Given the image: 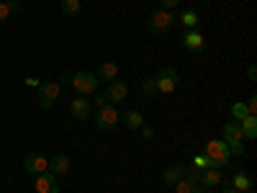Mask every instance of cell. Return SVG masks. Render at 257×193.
<instances>
[{"mask_svg": "<svg viewBox=\"0 0 257 193\" xmlns=\"http://www.w3.org/2000/svg\"><path fill=\"white\" fill-rule=\"evenodd\" d=\"M24 170L29 175H41V173L49 170V160L44 155H39V152H31V155L24 157Z\"/></svg>", "mask_w": 257, "mask_h": 193, "instance_id": "obj_8", "label": "cell"}, {"mask_svg": "<svg viewBox=\"0 0 257 193\" xmlns=\"http://www.w3.org/2000/svg\"><path fill=\"white\" fill-rule=\"evenodd\" d=\"M180 6V0H160V8H165V11H175Z\"/></svg>", "mask_w": 257, "mask_h": 193, "instance_id": "obj_29", "label": "cell"}, {"mask_svg": "<svg viewBox=\"0 0 257 193\" xmlns=\"http://www.w3.org/2000/svg\"><path fill=\"white\" fill-rule=\"evenodd\" d=\"M178 21H180V24H183L185 29H198V24H201V16H198V11L188 8V11L178 13Z\"/></svg>", "mask_w": 257, "mask_h": 193, "instance_id": "obj_19", "label": "cell"}, {"mask_svg": "<svg viewBox=\"0 0 257 193\" xmlns=\"http://www.w3.org/2000/svg\"><path fill=\"white\" fill-rule=\"evenodd\" d=\"M121 124H123L126 129H132V132H139V129L144 126V116H142V111H137V109H128V111L121 114Z\"/></svg>", "mask_w": 257, "mask_h": 193, "instance_id": "obj_15", "label": "cell"}, {"mask_svg": "<svg viewBox=\"0 0 257 193\" xmlns=\"http://www.w3.org/2000/svg\"><path fill=\"white\" fill-rule=\"evenodd\" d=\"M183 47H185L188 54H201L206 49V39L198 29H188L185 36H183Z\"/></svg>", "mask_w": 257, "mask_h": 193, "instance_id": "obj_7", "label": "cell"}, {"mask_svg": "<svg viewBox=\"0 0 257 193\" xmlns=\"http://www.w3.org/2000/svg\"><path fill=\"white\" fill-rule=\"evenodd\" d=\"M155 82H157V93L173 95L178 90V85H180V75L173 67H165V70H160V75L155 77Z\"/></svg>", "mask_w": 257, "mask_h": 193, "instance_id": "obj_5", "label": "cell"}, {"mask_svg": "<svg viewBox=\"0 0 257 193\" xmlns=\"http://www.w3.org/2000/svg\"><path fill=\"white\" fill-rule=\"evenodd\" d=\"M247 80H257V67H254V64H249V67H247Z\"/></svg>", "mask_w": 257, "mask_h": 193, "instance_id": "obj_32", "label": "cell"}, {"mask_svg": "<svg viewBox=\"0 0 257 193\" xmlns=\"http://www.w3.org/2000/svg\"><path fill=\"white\" fill-rule=\"evenodd\" d=\"M203 155L213 162V167H219V170L229 167V162H231L229 144H226L224 139H206V142H203Z\"/></svg>", "mask_w": 257, "mask_h": 193, "instance_id": "obj_2", "label": "cell"}, {"mask_svg": "<svg viewBox=\"0 0 257 193\" xmlns=\"http://www.w3.org/2000/svg\"><path fill=\"white\" fill-rule=\"evenodd\" d=\"M183 175H185V167H180V165H173V167L162 170V178H160V180H162L165 185H170V188H173V185H175V183H178Z\"/></svg>", "mask_w": 257, "mask_h": 193, "instance_id": "obj_18", "label": "cell"}, {"mask_svg": "<svg viewBox=\"0 0 257 193\" xmlns=\"http://www.w3.org/2000/svg\"><path fill=\"white\" fill-rule=\"evenodd\" d=\"M26 85H31V88H39V85H41V80H34V77H29V80H26Z\"/></svg>", "mask_w": 257, "mask_h": 193, "instance_id": "obj_34", "label": "cell"}, {"mask_svg": "<svg viewBox=\"0 0 257 193\" xmlns=\"http://www.w3.org/2000/svg\"><path fill=\"white\" fill-rule=\"evenodd\" d=\"M59 11L64 16H77L82 11V3L80 0H59Z\"/></svg>", "mask_w": 257, "mask_h": 193, "instance_id": "obj_23", "label": "cell"}, {"mask_svg": "<svg viewBox=\"0 0 257 193\" xmlns=\"http://www.w3.org/2000/svg\"><path fill=\"white\" fill-rule=\"evenodd\" d=\"M70 85H72V88H75L80 95H93V93H98V85H100V80L95 77V72L80 70V72H72Z\"/></svg>", "mask_w": 257, "mask_h": 193, "instance_id": "obj_3", "label": "cell"}, {"mask_svg": "<svg viewBox=\"0 0 257 193\" xmlns=\"http://www.w3.org/2000/svg\"><path fill=\"white\" fill-rule=\"evenodd\" d=\"M111 101H108V95H105V90H98V93H93V103L90 106H95V109H105Z\"/></svg>", "mask_w": 257, "mask_h": 193, "instance_id": "obj_27", "label": "cell"}, {"mask_svg": "<svg viewBox=\"0 0 257 193\" xmlns=\"http://www.w3.org/2000/svg\"><path fill=\"white\" fill-rule=\"evenodd\" d=\"M193 167L196 170H208V167H213V162L203 155V152H198V155H193ZM219 170V167H216Z\"/></svg>", "mask_w": 257, "mask_h": 193, "instance_id": "obj_25", "label": "cell"}, {"mask_svg": "<svg viewBox=\"0 0 257 193\" xmlns=\"http://www.w3.org/2000/svg\"><path fill=\"white\" fill-rule=\"evenodd\" d=\"M95 77H98L100 82H111V80H116V77H118V62H111V59L100 62V64H98V70H95Z\"/></svg>", "mask_w": 257, "mask_h": 193, "instance_id": "obj_13", "label": "cell"}, {"mask_svg": "<svg viewBox=\"0 0 257 193\" xmlns=\"http://www.w3.org/2000/svg\"><path fill=\"white\" fill-rule=\"evenodd\" d=\"M70 80H72V72H59V77H57L59 85H70Z\"/></svg>", "mask_w": 257, "mask_h": 193, "instance_id": "obj_31", "label": "cell"}, {"mask_svg": "<svg viewBox=\"0 0 257 193\" xmlns=\"http://www.w3.org/2000/svg\"><path fill=\"white\" fill-rule=\"evenodd\" d=\"M105 95H108V101H111L113 106H118V103H123V101L128 98V85L116 77V80L108 82V90H105Z\"/></svg>", "mask_w": 257, "mask_h": 193, "instance_id": "obj_10", "label": "cell"}, {"mask_svg": "<svg viewBox=\"0 0 257 193\" xmlns=\"http://www.w3.org/2000/svg\"><path fill=\"white\" fill-rule=\"evenodd\" d=\"M221 180H224L221 170H216V167H208V170H201V180H198V185H201V188H206V190H211V188L221 185Z\"/></svg>", "mask_w": 257, "mask_h": 193, "instance_id": "obj_14", "label": "cell"}, {"mask_svg": "<svg viewBox=\"0 0 257 193\" xmlns=\"http://www.w3.org/2000/svg\"><path fill=\"white\" fill-rule=\"evenodd\" d=\"M247 193H254V188H252V190H247Z\"/></svg>", "mask_w": 257, "mask_h": 193, "instance_id": "obj_35", "label": "cell"}, {"mask_svg": "<svg viewBox=\"0 0 257 193\" xmlns=\"http://www.w3.org/2000/svg\"><path fill=\"white\" fill-rule=\"evenodd\" d=\"M224 142L234 144V142H244V134L239 129V121H226L224 124Z\"/></svg>", "mask_w": 257, "mask_h": 193, "instance_id": "obj_16", "label": "cell"}, {"mask_svg": "<svg viewBox=\"0 0 257 193\" xmlns=\"http://www.w3.org/2000/svg\"><path fill=\"white\" fill-rule=\"evenodd\" d=\"M221 193H239V190H237V188H231L229 183H224V185H221Z\"/></svg>", "mask_w": 257, "mask_h": 193, "instance_id": "obj_33", "label": "cell"}, {"mask_svg": "<svg viewBox=\"0 0 257 193\" xmlns=\"http://www.w3.org/2000/svg\"><path fill=\"white\" fill-rule=\"evenodd\" d=\"M178 24V13L175 11H165V8H155L147 18V26L155 36H165L170 29Z\"/></svg>", "mask_w": 257, "mask_h": 193, "instance_id": "obj_1", "label": "cell"}, {"mask_svg": "<svg viewBox=\"0 0 257 193\" xmlns=\"http://www.w3.org/2000/svg\"><path fill=\"white\" fill-rule=\"evenodd\" d=\"M139 132H142V137H144L147 142H152V139H157V129H155V126H149V124H144V126L139 129Z\"/></svg>", "mask_w": 257, "mask_h": 193, "instance_id": "obj_28", "label": "cell"}, {"mask_svg": "<svg viewBox=\"0 0 257 193\" xmlns=\"http://www.w3.org/2000/svg\"><path fill=\"white\" fill-rule=\"evenodd\" d=\"M34 188L36 193H59V183H57V175L54 173H41V175H34Z\"/></svg>", "mask_w": 257, "mask_h": 193, "instance_id": "obj_9", "label": "cell"}, {"mask_svg": "<svg viewBox=\"0 0 257 193\" xmlns=\"http://www.w3.org/2000/svg\"><path fill=\"white\" fill-rule=\"evenodd\" d=\"M16 11H21V0H0V24H6Z\"/></svg>", "mask_w": 257, "mask_h": 193, "instance_id": "obj_20", "label": "cell"}, {"mask_svg": "<svg viewBox=\"0 0 257 193\" xmlns=\"http://www.w3.org/2000/svg\"><path fill=\"white\" fill-rule=\"evenodd\" d=\"M244 106H247V111L254 116V111H257V95H249V98L244 101Z\"/></svg>", "mask_w": 257, "mask_h": 193, "instance_id": "obj_30", "label": "cell"}, {"mask_svg": "<svg viewBox=\"0 0 257 193\" xmlns=\"http://www.w3.org/2000/svg\"><path fill=\"white\" fill-rule=\"evenodd\" d=\"M70 114L77 119V121H88L90 114H93V106L88 98H72L70 101Z\"/></svg>", "mask_w": 257, "mask_h": 193, "instance_id": "obj_11", "label": "cell"}, {"mask_svg": "<svg viewBox=\"0 0 257 193\" xmlns=\"http://www.w3.org/2000/svg\"><path fill=\"white\" fill-rule=\"evenodd\" d=\"M121 121V114L113 103H108L105 109H98V116H95V126L98 132H111V129H116Z\"/></svg>", "mask_w": 257, "mask_h": 193, "instance_id": "obj_6", "label": "cell"}, {"mask_svg": "<svg viewBox=\"0 0 257 193\" xmlns=\"http://www.w3.org/2000/svg\"><path fill=\"white\" fill-rule=\"evenodd\" d=\"M244 116H252V114L247 111L244 101H237V103H231V121H242Z\"/></svg>", "mask_w": 257, "mask_h": 193, "instance_id": "obj_24", "label": "cell"}, {"mask_svg": "<svg viewBox=\"0 0 257 193\" xmlns=\"http://www.w3.org/2000/svg\"><path fill=\"white\" fill-rule=\"evenodd\" d=\"M59 90H62V85L57 80H47V82H41L39 85V95H36V103H39V109H52V106L57 103L59 98Z\"/></svg>", "mask_w": 257, "mask_h": 193, "instance_id": "obj_4", "label": "cell"}, {"mask_svg": "<svg viewBox=\"0 0 257 193\" xmlns=\"http://www.w3.org/2000/svg\"><path fill=\"white\" fill-rule=\"evenodd\" d=\"M229 185H231V188H237L239 193H247V190H252V188H254V178L247 173V170H237V173L231 175Z\"/></svg>", "mask_w": 257, "mask_h": 193, "instance_id": "obj_12", "label": "cell"}, {"mask_svg": "<svg viewBox=\"0 0 257 193\" xmlns=\"http://www.w3.org/2000/svg\"><path fill=\"white\" fill-rule=\"evenodd\" d=\"M70 157L64 155V152H59V155H54L52 160H49V173H54V175H64L70 170Z\"/></svg>", "mask_w": 257, "mask_h": 193, "instance_id": "obj_17", "label": "cell"}, {"mask_svg": "<svg viewBox=\"0 0 257 193\" xmlns=\"http://www.w3.org/2000/svg\"><path fill=\"white\" fill-rule=\"evenodd\" d=\"M239 129H242L244 139H254L257 137V116H244L239 121Z\"/></svg>", "mask_w": 257, "mask_h": 193, "instance_id": "obj_21", "label": "cell"}, {"mask_svg": "<svg viewBox=\"0 0 257 193\" xmlns=\"http://www.w3.org/2000/svg\"><path fill=\"white\" fill-rule=\"evenodd\" d=\"M142 93H144L147 98H155V95H160V93H157V82H155V77H147V80L142 82Z\"/></svg>", "mask_w": 257, "mask_h": 193, "instance_id": "obj_26", "label": "cell"}, {"mask_svg": "<svg viewBox=\"0 0 257 193\" xmlns=\"http://www.w3.org/2000/svg\"><path fill=\"white\" fill-rule=\"evenodd\" d=\"M173 188H175V193H206V188H201L198 183H190L185 175H183V178H180Z\"/></svg>", "mask_w": 257, "mask_h": 193, "instance_id": "obj_22", "label": "cell"}]
</instances>
